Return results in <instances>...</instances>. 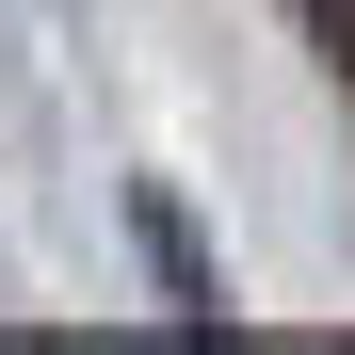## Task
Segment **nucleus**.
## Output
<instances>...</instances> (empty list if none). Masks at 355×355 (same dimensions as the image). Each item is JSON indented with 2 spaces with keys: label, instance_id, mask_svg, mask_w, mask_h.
<instances>
[{
  "label": "nucleus",
  "instance_id": "nucleus-1",
  "mask_svg": "<svg viewBox=\"0 0 355 355\" xmlns=\"http://www.w3.org/2000/svg\"><path fill=\"white\" fill-rule=\"evenodd\" d=\"M130 226H146V259H162V291H178V323H226V291H210V259H194V226H178L162 194H146Z\"/></svg>",
  "mask_w": 355,
  "mask_h": 355
}]
</instances>
